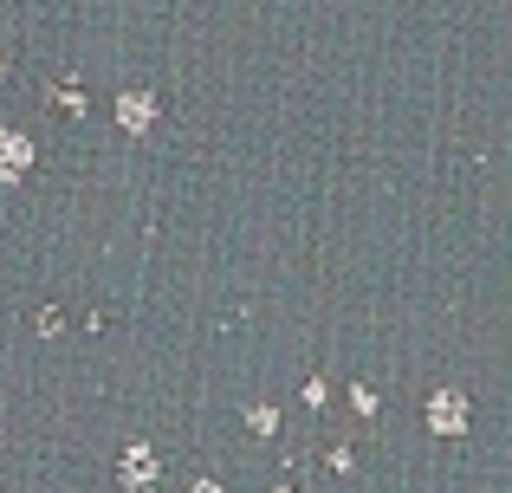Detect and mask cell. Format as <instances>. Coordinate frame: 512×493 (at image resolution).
Masks as SVG:
<instances>
[{"instance_id": "obj_1", "label": "cell", "mask_w": 512, "mask_h": 493, "mask_svg": "<svg viewBox=\"0 0 512 493\" xmlns=\"http://www.w3.org/2000/svg\"><path fill=\"white\" fill-rule=\"evenodd\" d=\"M428 422H435V435H461L467 429V403L454 390H441L435 403H428Z\"/></svg>"}, {"instance_id": "obj_2", "label": "cell", "mask_w": 512, "mask_h": 493, "mask_svg": "<svg viewBox=\"0 0 512 493\" xmlns=\"http://www.w3.org/2000/svg\"><path fill=\"white\" fill-rule=\"evenodd\" d=\"M26 163H33V150H26L20 130H0V182H20Z\"/></svg>"}, {"instance_id": "obj_3", "label": "cell", "mask_w": 512, "mask_h": 493, "mask_svg": "<svg viewBox=\"0 0 512 493\" xmlns=\"http://www.w3.org/2000/svg\"><path fill=\"white\" fill-rule=\"evenodd\" d=\"M117 474H124V487H156V474H163V468H156L150 448H124V468H117Z\"/></svg>"}, {"instance_id": "obj_4", "label": "cell", "mask_w": 512, "mask_h": 493, "mask_svg": "<svg viewBox=\"0 0 512 493\" xmlns=\"http://www.w3.org/2000/svg\"><path fill=\"white\" fill-rule=\"evenodd\" d=\"M117 117H124V130H143L156 117V98H143V91H130L124 104H117Z\"/></svg>"}, {"instance_id": "obj_5", "label": "cell", "mask_w": 512, "mask_h": 493, "mask_svg": "<svg viewBox=\"0 0 512 493\" xmlns=\"http://www.w3.org/2000/svg\"><path fill=\"white\" fill-rule=\"evenodd\" d=\"M188 493H221V487H214V481H195V487H188Z\"/></svg>"}]
</instances>
